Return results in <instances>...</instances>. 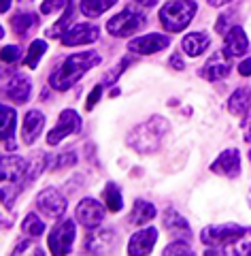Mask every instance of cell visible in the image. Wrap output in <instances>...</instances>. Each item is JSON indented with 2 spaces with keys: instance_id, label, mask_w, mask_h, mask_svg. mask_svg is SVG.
Segmentation results:
<instances>
[{
  "instance_id": "obj_41",
  "label": "cell",
  "mask_w": 251,
  "mask_h": 256,
  "mask_svg": "<svg viewBox=\"0 0 251 256\" xmlns=\"http://www.w3.org/2000/svg\"><path fill=\"white\" fill-rule=\"evenodd\" d=\"M171 66L177 68V70H183V68H185V64H183V60H181L179 54H173V56H171Z\"/></svg>"
},
{
  "instance_id": "obj_5",
  "label": "cell",
  "mask_w": 251,
  "mask_h": 256,
  "mask_svg": "<svg viewBox=\"0 0 251 256\" xmlns=\"http://www.w3.org/2000/svg\"><path fill=\"white\" fill-rule=\"evenodd\" d=\"M145 24H147V18H145V13L141 9L126 6L121 13H117L115 18H111L107 22V30H109V34L124 38V36H130L134 32H139Z\"/></svg>"
},
{
  "instance_id": "obj_35",
  "label": "cell",
  "mask_w": 251,
  "mask_h": 256,
  "mask_svg": "<svg viewBox=\"0 0 251 256\" xmlns=\"http://www.w3.org/2000/svg\"><path fill=\"white\" fill-rule=\"evenodd\" d=\"M75 160H77V156L72 154V152H66V154H62V156L55 158L53 169H64V166H70V164H75Z\"/></svg>"
},
{
  "instance_id": "obj_28",
  "label": "cell",
  "mask_w": 251,
  "mask_h": 256,
  "mask_svg": "<svg viewBox=\"0 0 251 256\" xmlns=\"http://www.w3.org/2000/svg\"><path fill=\"white\" fill-rule=\"evenodd\" d=\"M72 18H75V4H68L66 9H64V15L53 24V28L47 30V36H62L64 32H66L70 28V24H72Z\"/></svg>"
},
{
  "instance_id": "obj_32",
  "label": "cell",
  "mask_w": 251,
  "mask_h": 256,
  "mask_svg": "<svg viewBox=\"0 0 251 256\" xmlns=\"http://www.w3.org/2000/svg\"><path fill=\"white\" fill-rule=\"evenodd\" d=\"M70 2H72V0H43V4H40V13H43V15H51L53 11L66 9Z\"/></svg>"
},
{
  "instance_id": "obj_36",
  "label": "cell",
  "mask_w": 251,
  "mask_h": 256,
  "mask_svg": "<svg viewBox=\"0 0 251 256\" xmlns=\"http://www.w3.org/2000/svg\"><path fill=\"white\" fill-rule=\"evenodd\" d=\"M126 66H128V60H124V62H119L117 64V66L115 68H113L111 70V73H107V75H104V84H113V82H117V77L121 75V73H124V70H126Z\"/></svg>"
},
{
  "instance_id": "obj_39",
  "label": "cell",
  "mask_w": 251,
  "mask_h": 256,
  "mask_svg": "<svg viewBox=\"0 0 251 256\" xmlns=\"http://www.w3.org/2000/svg\"><path fill=\"white\" fill-rule=\"evenodd\" d=\"M36 244L34 242H21V244H17V248L13 250V254H21V252H32V254H38L36 250H30V248H34Z\"/></svg>"
},
{
  "instance_id": "obj_14",
  "label": "cell",
  "mask_w": 251,
  "mask_h": 256,
  "mask_svg": "<svg viewBox=\"0 0 251 256\" xmlns=\"http://www.w3.org/2000/svg\"><path fill=\"white\" fill-rule=\"evenodd\" d=\"M115 244H117V237L113 230L96 228V230H90V233H87L85 250L92 252V254H104V252H111L113 248H115Z\"/></svg>"
},
{
  "instance_id": "obj_19",
  "label": "cell",
  "mask_w": 251,
  "mask_h": 256,
  "mask_svg": "<svg viewBox=\"0 0 251 256\" xmlns=\"http://www.w3.org/2000/svg\"><path fill=\"white\" fill-rule=\"evenodd\" d=\"M226 43H224V52L228 54V56H243V54H247L249 50V41H247V34H245V30H243L241 26H234L226 32Z\"/></svg>"
},
{
  "instance_id": "obj_4",
  "label": "cell",
  "mask_w": 251,
  "mask_h": 256,
  "mask_svg": "<svg viewBox=\"0 0 251 256\" xmlns=\"http://www.w3.org/2000/svg\"><path fill=\"white\" fill-rule=\"evenodd\" d=\"M243 233H245V228L239 226V224H215V226H207L202 230L200 239L207 248H224L226 254L228 252L226 248H234V244L243 237Z\"/></svg>"
},
{
  "instance_id": "obj_20",
  "label": "cell",
  "mask_w": 251,
  "mask_h": 256,
  "mask_svg": "<svg viewBox=\"0 0 251 256\" xmlns=\"http://www.w3.org/2000/svg\"><path fill=\"white\" fill-rule=\"evenodd\" d=\"M15 120H17V114H15L13 107L2 105L0 107V126H2V146L13 152L15 148Z\"/></svg>"
},
{
  "instance_id": "obj_42",
  "label": "cell",
  "mask_w": 251,
  "mask_h": 256,
  "mask_svg": "<svg viewBox=\"0 0 251 256\" xmlns=\"http://www.w3.org/2000/svg\"><path fill=\"white\" fill-rule=\"evenodd\" d=\"M243 139H245L247 143H251V118L243 122Z\"/></svg>"
},
{
  "instance_id": "obj_48",
  "label": "cell",
  "mask_w": 251,
  "mask_h": 256,
  "mask_svg": "<svg viewBox=\"0 0 251 256\" xmlns=\"http://www.w3.org/2000/svg\"><path fill=\"white\" fill-rule=\"evenodd\" d=\"M249 160H251V152H249Z\"/></svg>"
},
{
  "instance_id": "obj_18",
  "label": "cell",
  "mask_w": 251,
  "mask_h": 256,
  "mask_svg": "<svg viewBox=\"0 0 251 256\" xmlns=\"http://www.w3.org/2000/svg\"><path fill=\"white\" fill-rule=\"evenodd\" d=\"M43 126H45V116L40 114L38 109H30L21 124V141L26 143V146H32V143L40 137Z\"/></svg>"
},
{
  "instance_id": "obj_29",
  "label": "cell",
  "mask_w": 251,
  "mask_h": 256,
  "mask_svg": "<svg viewBox=\"0 0 251 256\" xmlns=\"http://www.w3.org/2000/svg\"><path fill=\"white\" fill-rule=\"evenodd\" d=\"M21 230L26 233L28 237H40L45 233V222L38 218L36 214H28L21 222Z\"/></svg>"
},
{
  "instance_id": "obj_34",
  "label": "cell",
  "mask_w": 251,
  "mask_h": 256,
  "mask_svg": "<svg viewBox=\"0 0 251 256\" xmlns=\"http://www.w3.org/2000/svg\"><path fill=\"white\" fill-rule=\"evenodd\" d=\"M2 60L4 62H17V60H21V50L17 45H6L2 50Z\"/></svg>"
},
{
  "instance_id": "obj_15",
  "label": "cell",
  "mask_w": 251,
  "mask_h": 256,
  "mask_svg": "<svg viewBox=\"0 0 251 256\" xmlns=\"http://www.w3.org/2000/svg\"><path fill=\"white\" fill-rule=\"evenodd\" d=\"M30 94H32V84H30V79L23 75H13V77H9V82L4 84V96L9 100H13L15 105L28 102Z\"/></svg>"
},
{
  "instance_id": "obj_3",
  "label": "cell",
  "mask_w": 251,
  "mask_h": 256,
  "mask_svg": "<svg viewBox=\"0 0 251 256\" xmlns=\"http://www.w3.org/2000/svg\"><path fill=\"white\" fill-rule=\"evenodd\" d=\"M196 9L194 0H171L160 9V22L168 32H181L194 20Z\"/></svg>"
},
{
  "instance_id": "obj_45",
  "label": "cell",
  "mask_w": 251,
  "mask_h": 256,
  "mask_svg": "<svg viewBox=\"0 0 251 256\" xmlns=\"http://www.w3.org/2000/svg\"><path fill=\"white\" fill-rule=\"evenodd\" d=\"M11 9V0H0V11H9Z\"/></svg>"
},
{
  "instance_id": "obj_12",
  "label": "cell",
  "mask_w": 251,
  "mask_h": 256,
  "mask_svg": "<svg viewBox=\"0 0 251 256\" xmlns=\"http://www.w3.org/2000/svg\"><path fill=\"white\" fill-rule=\"evenodd\" d=\"M211 171L217 173V175H226V178H230V180H237L241 175V154H239V150L230 148V150L222 152L215 162L211 164Z\"/></svg>"
},
{
  "instance_id": "obj_7",
  "label": "cell",
  "mask_w": 251,
  "mask_h": 256,
  "mask_svg": "<svg viewBox=\"0 0 251 256\" xmlns=\"http://www.w3.org/2000/svg\"><path fill=\"white\" fill-rule=\"evenodd\" d=\"M36 207H38V212H43L47 216V218L58 220L64 216V212H66V198H64L55 188H45V190L38 192Z\"/></svg>"
},
{
  "instance_id": "obj_13",
  "label": "cell",
  "mask_w": 251,
  "mask_h": 256,
  "mask_svg": "<svg viewBox=\"0 0 251 256\" xmlns=\"http://www.w3.org/2000/svg\"><path fill=\"white\" fill-rule=\"evenodd\" d=\"M104 220V207L96 198H83L77 205V222L85 228H96Z\"/></svg>"
},
{
  "instance_id": "obj_30",
  "label": "cell",
  "mask_w": 251,
  "mask_h": 256,
  "mask_svg": "<svg viewBox=\"0 0 251 256\" xmlns=\"http://www.w3.org/2000/svg\"><path fill=\"white\" fill-rule=\"evenodd\" d=\"M45 52H47V43L45 41H34V43L30 45L28 54H26V66L28 68H36Z\"/></svg>"
},
{
  "instance_id": "obj_46",
  "label": "cell",
  "mask_w": 251,
  "mask_h": 256,
  "mask_svg": "<svg viewBox=\"0 0 251 256\" xmlns=\"http://www.w3.org/2000/svg\"><path fill=\"white\" fill-rule=\"evenodd\" d=\"M247 201H249V207H251V190H249V196H247Z\"/></svg>"
},
{
  "instance_id": "obj_2",
  "label": "cell",
  "mask_w": 251,
  "mask_h": 256,
  "mask_svg": "<svg viewBox=\"0 0 251 256\" xmlns=\"http://www.w3.org/2000/svg\"><path fill=\"white\" fill-rule=\"evenodd\" d=\"M168 132V122L160 116H151L147 122L139 124L136 128H132L130 134H128V146L132 150H136L139 154H151L160 148L164 134Z\"/></svg>"
},
{
  "instance_id": "obj_8",
  "label": "cell",
  "mask_w": 251,
  "mask_h": 256,
  "mask_svg": "<svg viewBox=\"0 0 251 256\" xmlns=\"http://www.w3.org/2000/svg\"><path fill=\"white\" fill-rule=\"evenodd\" d=\"M79 128H81V118L72 109H64L58 118L55 128L47 134V143H49V146H58L62 139L68 137V134H77Z\"/></svg>"
},
{
  "instance_id": "obj_33",
  "label": "cell",
  "mask_w": 251,
  "mask_h": 256,
  "mask_svg": "<svg viewBox=\"0 0 251 256\" xmlns=\"http://www.w3.org/2000/svg\"><path fill=\"white\" fill-rule=\"evenodd\" d=\"M171 254H185V256H194V250L188 246V244H181V242H175L168 248H164V256H171Z\"/></svg>"
},
{
  "instance_id": "obj_37",
  "label": "cell",
  "mask_w": 251,
  "mask_h": 256,
  "mask_svg": "<svg viewBox=\"0 0 251 256\" xmlns=\"http://www.w3.org/2000/svg\"><path fill=\"white\" fill-rule=\"evenodd\" d=\"M230 20H232V11H228V15H222L220 20H217V26H215V30L220 32V34H226V32H228L232 26H230Z\"/></svg>"
},
{
  "instance_id": "obj_25",
  "label": "cell",
  "mask_w": 251,
  "mask_h": 256,
  "mask_svg": "<svg viewBox=\"0 0 251 256\" xmlns=\"http://www.w3.org/2000/svg\"><path fill=\"white\" fill-rule=\"evenodd\" d=\"M113 4H117V0H81V13L85 18H100L104 11H109Z\"/></svg>"
},
{
  "instance_id": "obj_11",
  "label": "cell",
  "mask_w": 251,
  "mask_h": 256,
  "mask_svg": "<svg viewBox=\"0 0 251 256\" xmlns=\"http://www.w3.org/2000/svg\"><path fill=\"white\" fill-rule=\"evenodd\" d=\"M60 38H62V45H66V47L94 43L96 38H98V26H92V24H77V26L68 28Z\"/></svg>"
},
{
  "instance_id": "obj_10",
  "label": "cell",
  "mask_w": 251,
  "mask_h": 256,
  "mask_svg": "<svg viewBox=\"0 0 251 256\" xmlns=\"http://www.w3.org/2000/svg\"><path fill=\"white\" fill-rule=\"evenodd\" d=\"M171 45V38L166 34H158V32H153V34H145V36H139L134 38V41L128 43V50L132 54H143V56H149V54H158L162 50H166V47Z\"/></svg>"
},
{
  "instance_id": "obj_17",
  "label": "cell",
  "mask_w": 251,
  "mask_h": 256,
  "mask_svg": "<svg viewBox=\"0 0 251 256\" xmlns=\"http://www.w3.org/2000/svg\"><path fill=\"white\" fill-rule=\"evenodd\" d=\"M158 242V228H143L139 230V233H134L130 237V244H128V254H132V256H145V254H149L153 250V246H156Z\"/></svg>"
},
{
  "instance_id": "obj_23",
  "label": "cell",
  "mask_w": 251,
  "mask_h": 256,
  "mask_svg": "<svg viewBox=\"0 0 251 256\" xmlns=\"http://www.w3.org/2000/svg\"><path fill=\"white\" fill-rule=\"evenodd\" d=\"M251 107V90L249 88H239L228 98V111L234 116H245Z\"/></svg>"
},
{
  "instance_id": "obj_9",
  "label": "cell",
  "mask_w": 251,
  "mask_h": 256,
  "mask_svg": "<svg viewBox=\"0 0 251 256\" xmlns=\"http://www.w3.org/2000/svg\"><path fill=\"white\" fill-rule=\"evenodd\" d=\"M232 68V62L228 60V54L226 52H215L211 58L207 60V64L200 70V77L207 79V82H220V79L228 77Z\"/></svg>"
},
{
  "instance_id": "obj_6",
  "label": "cell",
  "mask_w": 251,
  "mask_h": 256,
  "mask_svg": "<svg viewBox=\"0 0 251 256\" xmlns=\"http://www.w3.org/2000/svg\"><path fill=\"white\" fill-rule=\"evenodd\" d=\"M77 235V224L72 220H62L49 233V250L55 256H64L72 250V242Z\"/></svg>"
},
{
  "instance_id": "obj_22",
  "label": "cell",
  "mask_w": 251,
  "mask_h": 256,
  "mask_svg": "<svg viewBox=\"0 0 251 256\" xmlns=\"http://www.w3.org/2000/svg\"><path fill=\"white\" fill-rule=\"evenodd\" d=\"M11 26H13V32L17 36H26L38 26V15L30 13V11H19L17 15H13Z\"/></svg>"
},
{
  "instance_id": "obj_31",
  "label": "cell",
  "mask_w": 251,
  "mask_h": 256,
  "mask_svg": "<svg viewBox=\"0 0 251 256\" xmlns=\"http://www.w3.org/2000/svg\"><path fill=\"white\" fill-rule=\"evenodd\" d=\"M230 254H237V256H251V226L245 228V233L243 237L239 239L237 244H234L232 252Z\"/></svg>"
},
{
  "instance_id": "obj_24",
  "label": "cell",
  "mask_w": 251,
  "mask_h": 256,
  "mask_svg": "<svg viewBox=\"0 0 251 256\" xmlns=\"http://www.w3.org/2000/svg\"><path fill=\"white\" fill-rule=\"evenodd\" d=\"M162 224H164V228L173 230V233H181V235H190L192 233L188 220H185L183 216L179 212H175V210H166L164 218H162Z\"/></svg>"
},
{
  "instance_id": "obj_1",
  "label": "cell",
  "mask_w": 251,
  "mask_h": 256,
  "mask_svg": "<svg viewBox=\"0 0 251 256\" xmlns=\"http://www.w3.org/2000/svg\"><path fill=\"white\" fill-rule=\"evenodd\" d=\"M98 64H100V56L94 50L68 56V58H64L60 66L51 73L49 84L55 88V90L64 92V90H68V88H72V84H77L90 68L98 66Z\"/></svg>"
},
{
  "instance_id": "obj_47",
  "label": "cell",
  "mask_w": 251,
  "mask_h": 256,
  "mask_svg": "<svg viewBox=\"0 0 251 256\" xmlns=\"http://www.w3.org/2000/svg\"><path fill=\"white\" fill-rule=\"evenodd\" d=\"M19 2H30V0H19Z\"/></svg>"
},
{
  "instance_id": "obj_16",
  "label": "cell",
  "mask_w": 251,
  "mask_h": 256,
  "mask_svg": "<svg viewBox=\"0 0 251 256\" xmlns=\"http://www.w3.org/2000/svg\"><path fill=\"white\" fill-rule=\"evenodd\" d=\"M28 178V162L19 156H4L2 158V184H17Z\"/></svg>"
},
{
  "instance_id": "obj_43",
  "label": "cell",
  "mask_w": 251,
  "mask_h": 256,
  "mask_svg": "<svg viewBox=\"0 0 251 256\" xmlns=\"http://www.w3.org/2000/svg\"><path fill=\"white\" fill-rule=\"evenodd\" d=\"M136 4H141V6H156L158 4V0H134Z\"/></svg>"
},
{
  "instance_id": "obj_27",
  "label": "cell",
  "mask_w": 251,
  "mask_h": 256,
  "mask_svg": "<svg viewBox=\"0 0 251 256\" xmlns=\"http://www.w3.org/2000/svg\"><path fill=\"white\" fill-rule=\"evenodd\" d=\"M102 196H104V203H107V210L121 212V207H124V196H121V190H119L117 184L109 182L102 190Z\"/></svg>"
},
{
  "instance_id": "obj_26",
  "label": "cell",
  "mask_w": 251,
  "mask_h": 256,
  "mask_svg": "<svg viewBox=\"0 0 251 256\" xmlns=\"http://www.w3.org/2000/svg\"><path fill=\"white\" fill-rule=\"evenodd\" d=\"M156 218V207H153L151 203H147V201H136L134 203V210H132V214H130V222L132 224H145V222H149V220H153Z\"/></svg>"
},
{
  "instance_id": "obj_21",
  "label": "cell",
  "mask_w": 251,
  "mask_h": 256,
  "mask_svg": "<svg viewBox=\"0 0 251 256\" xmlns=\"http://www.w3.org/2000/svg\"><path fill=\"white\" fill-rule=\"evenodd\" d=\"M209 45H211V38H209V34H205V32H192V34H185V38L181 41L183 52L192 56V58L205 54L209 50Z\"/></svg>"
},
{
  "instance_id": "obj_40",
  "label": "cell",
  "mask_w": 251,
  "mask_h": 256,
  "mask_svg": "<svg viewBox=\"0 0 251 256\" xmlns=\"http://www.w3.org/2000/svg\"><path fill=\"white\" fill-rule=\"evenodd\" d=\"M239 73H241L243 77H249V75H251V58H245V60L239 64Z\"/></svg>"
},
{
  "instance_id": "obj_44",
  "label": "cell",
  "mask_w": 251,
  "mask_h": 256,
  "mask_svg": "<svg viewBox=\"0 0 251 256\" xmlns=\"http://www.w3.org/2000/svg\"><path fill=\"white\" fill-rule=\"evenodd\" d=\"M228 2H232V0H209V4H211V6H224Z\"/></svg>"
},
{
  "instance_id": "obj_38",
  "label": "cell",
  "mask_w": 251,
  "mask_h": 256,
  "mask_svg": "<svg viewBox=\"0 0 251 256\" xmlns=\"http://www.w3.org/2000/svg\"><path fill=\"white\" fill-rule=\"evenodd\" d=\"M100 94H102V84H98V86H96L94 90H92V96H90V98H87V102H85L87 111H90V109H92V107L96 105V102L100 100Z\"/></svg>"
}]
</instances>
